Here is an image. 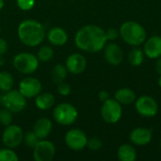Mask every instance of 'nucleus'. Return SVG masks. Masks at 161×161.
<instances>
[{
    "label": "nucleus",
    "mask_w": 161,
    "mask_h": 161,
    "mask_svg": "<svg viewBox=\"0 0 161 161\" xmlns=\"http://www.w3.org/2000/svg\"><path fill=\"white\" fill-rule=\"evenodd\" d=\"M77 48L87 53H97L104 49L108 43L106 31L95 25L82 26L75 36Z\"/></svg>",
    "instance_id": "1"
},
{
    "label": "nucleus",
    "mask_w": 161,
    "mask_h": 161,
    "mask_svg": "<svg viewBox=\"0 0 161 161\" xmlns=\"http://www.w3.org/2000/svg\"><path fill=\"white\" fill-rule=\"evenodd\" d=\"M18 37L26 46L34 47L41 44L45 38V29L43 25L32 19L23 21L18 26Z\"/></svg>",
    "instance_id": "2"
},
{
    "label": "nucleus",
    "mask_w": 161,
    "mask_h": 161,
    "mask_svg": "<svg viewBox=\"0 0 161 161\" xmlns=\"http://www.w3.org/2000/svg\"><path fill=\"white\" fill-rule=\"evenodd\" d=\"M119 33L123 41L131 46H140L147 39L145 28L136 21H126L122 24Z\"/></svg>",
    "instance_id": "3"
},
{
    "label": "nucleus",
    "mask_w": 161,
    "mask_h": 161,
    "mask_svg": "<svg viewBox=\"0 0 161 161\" xmlns=\"http://www.w3.org/2000/svg\"><path fill=\"white\" fill-rule=\"evenodd\" d=\"M53 117L55 121L61 125H71L76 121L78 111L72 104L61 103L54 108Z\"/></svg>",
    "instance_id": "4"
},
{
    "label": "nucleus",
    "mask_w": 161,
    "mask_h": 161,
    "mask_svg": "<svg viewBox=\"0 0 161 161\" xmlns=\"http://www.w3.org/2000/svg\"><path fill=\"white\" fill-rule=\"evenodd\" d=\"M0 105L11 112H20L26 106L25 97L19 92L10 90L0 95Z\"/></svg>",
    "instance_id": "5"
},
{
    "label": "nucleus",
    "mask_w": 161,
    "mask_h": 161,
    "mask_svg": "<svg viewBox=\"0 0 161 161\" xmlns=\"http://www.w3.org/2000/svg\"><path fill=\"white\" fill-rule=\"evenodd\" d=\"M123 116L122 105L114 98H108L103 102L101 107V117L109 125L118 123Z\"/></svg>",
    "instance_id": "6"
},
{
    "label": "nucleus",
    "mask_w": 161,
    "mask_h": 161,
    "mask_svg": "<svg viewBox=\"0 0 161 161\" xmlns=\"http://www.w3.org/2000/svg\"><path fill=\"white\" fill-rule=\"evenodd\" d=\"M13 66L19 73L29 75L38 69L39 59L33 54L26 52L19 53L13 58Z\"/></svg>",
    "instance_id": "7"
},
{
    "label": "nucleus",
    "mask_w": 161,
    "mask_h": 161,
    "mask_svg": "<svg viewBox=\"0 0 161 161\" xmlns=\"http://www.w3.org/2000/svg\"><path fill=\"white\" fill-rule=\"evenodd\" d=\"M135 109L142 117L153 118L158 112V104L152 96L142 95L139 98H136Z\"/></svg>",
    "instance_id": "8"
},
{
    "label": "nucleus",
    "mask_w": 161,
    "mask_h": 161,
    "mask_svg": "<svg viewBox=\"0 0 161 161\" xmlns=\"http://www.w3.org/2000/svg\"><path fill=\"white\" fill-rule=\"evenodd\" d=\"M24 140V133L20 126L9 125L6 127L2 135V141L6 147L14 149L18 147Z\"/></svg>",
    "instance_id": "9"
},
{
    "label": "nucleus",
    "mask_w": 161,
    "mask_h": 161,
    "mask_svg": "<svg viewBox=\"0 0 161 161\" xmlns=\"http://www.w3.org/2000/svg\"><path fill=\"white\" fill-rule=\"evenodd\" d=\"M56 154L55 144L46 140H41L33 149V158L36 161L53 160Z\"/></svg>",
    "instance_id": "10"
},
{
    "label": "nucleus",
    "mask_w": 161,
    "mask_h": 161,
    "mask_svg": "<svg viewBox=\"0 0 161 161\" xmlns=\"http://www.w3.org/2000/svg\"><path fill=\"white\" fill-rule=\"evenodd\" d=\"M65 143L71 150L74 151H81L85 147H87L88 138L86 134L77 128L69 130L65 135Z\"/></svg>",
    "instance_id": "11"
},
{
    "label": "nucleus",
    "mask_w": 161,
    "mask_h": 161,
    "mask_svg": "<svg viewBox=\"0 0 161 161\" xmlns=\"http://www.w3.org/2000/svg\"><path fill=\"white\" fill-rule=\"evenodd\" d=\"M104 57L107 62L110 65L117 66L120 65L124 59V51L122 47L115 43V42H109L107 43L104 47Z\"/></svg>",
    "instance_id": "12"
},
{
    "label": "nucleus",
    "mask_w": 161,
    "mask_h": 161,
    "mask_svg": "<svg viewBox=\"0 0 161 161\" xmlns=\"http://www.w3.org/2000/svg\"><path fill=\"white\" fill-rule=\"evenodd\" d=\"M19 92L25 98H33L42 92V84L37 78L25 77L19 84Z\"/></svg>",
    "instance_id": "13"
},
{
    "label": "nucleus",
    "mask_w": 161,
    "mask_h": 161,
    "mask_svg": "<svg viewBox=\"0 0 161 161\" xmlns=\"http://www.w3.org/2000/svg\"><path fill=\"white\" fill-rule=\"evenodd\" d=\"M65 66L69 73L74 75H79L86 70L87 59L82 54L74 53L67 58Z\"/></svg>",
    "instance_id": "14"
},
{
    "label": "nucleus",
    "mask_w": 161,
    "mask_h": 161,
    "mask_svg": "<svg viewBox=\"0 0 161 161\" xmlns=\"http://www.w3.org/2000/svg\"><path fill=\"white\" fill-rule=\"evenodd\" d=\"M153 132L146 127H136L129 133V141L137 146H144L151 142Z\"/></svg>",
    "instance_id": "15"
},
{
    "label": "nucleus",
    "mask_w": 161,
    "mask_h": 161,
    "mask_svg": "<svg viewBox=\"0 0 161 161\" xmlns=\"http://www.w3.org/2000/svg\"><path fill=\"white\" fill-rule=\"evenodd\" d=\"M144 55L150 59H157L161 56V37L155 35L144 42Z\"/></svg>",
    "instance_id": "16"
},
{
    "label": "nucleus",
    "mask_w": 161,
    "mask_h": 161,
    "mask_svg": "<svg viewBox=\"0 0 161 161\" xmlns=\"http://www.w3.org/2000/svg\"><path fill=\"white\" fill-rule=\"evenodd\" d=\"M47 39L49 42L56 46L64 45L68 41V35L63 28L60 27H53L47 33Z\"/></svg>",
    "instance_id": "17"
},
{
    "label": "nucleus",
    "mask_w": 161,
    "mask_h": 161,
    "mask_svg": "<svg viewBox=\"0 0 161 161\" xmlns=\"http://www.w3.org/2000/svg\"><path fill=\"white\" fill-rule=\"evenodd\" d=\"M52 122L47 118H40L33 126V131L40 140L45 139L52 131Z\"/></svg>",
    "instance_id": "18"
},
{
    "label": "nucleus",
    "mask_w": 161,
    "mask_h": 161,
    "mask_svg": "<svg viewBox=\"0 0 161 161\" xmlns=\"http://www.w3.org/2000/svg\"><path fill=\"white\" fill-rule=\"evenodd\" d=\"M136 93L129 88H121L114 93V99L117 100L122 106H128L136 101Z\"/></svg>",
    "instance_id": "19"
},
{
    "label": "nucleus",
    "mask_w": 161,
    "mask_h": 161,
    "mask_svg": "<svg viewBox=\"0 0 161 161\" xmlns=\"http://www.w3.org/2000/svg\"><path fill=\"white\" fill-rule=\"evenodd\" d=\"M117 157L120 161H135L137 159V151L131 144L125 143L119 146Z\"/></svg>",
    "instance_id": "20"
},
{
    "label": "nucleus",
    "mask_w": 161,
    "mask_h": 161,
    "mask_svg": "<svg viewBox=\"0 0 161 161\" xmlns=\"http://www.w3.org/2000/svg\"><path fill=\"white\" fill-rule=\"evenodd\" d=\"M55 97L51 92H40L35 99V104L41 110H47L53 107Z\"/></svg>",
    "instance_id": "21"
},
{
    "label": "nucleus",
    "mask_w": 161,
    "mask_h": 161,
    "mask_svg": "<svg viewBox=\"0 0 161 161\" xmlns=\"http://www.w3.org/2000/svg\"><path fill=\"white\" fill-rule=\"evenodd\" d=\"M144 52L143 50L138 48V46H136L135 48H133L129 54H128V62L132 65V66H135V67H138V66H141L144 60Z\"/></svg>",
    "instance_id": "22"
},
{
    "label": "nucleus",
    "mask_w": 161,
    "mask_h": 161,
    "mask_svg": "<svg viewBox=\"0 0 161 161\" xmlns=\"http://www.w3.org/2000/svg\"><path fill=\"white\" fill-rule=\"evenodd\" d=\"M67 73H68V70H67L66 66H64L62 64L56 65L52 69V74H51L52 81L56 84L63 82L67 76Z\"/></svg>",
    "instance_id": "23"
},
{
    "label": "nucleus",
    "mask_w": 161,
    "mask_h": 161,
    "mask_svg": "<svg viewBox=\"0 0 161 161\" xmlns=\"http://www.w3.org/2000/svg\"><path fill=\"white\" fill-rule=\"evenodd\" d=\"M14 84L13 76L8 72H0V91L8 92L12 89Z\"/></svg>",
    "instance_id": "24"
},
{
    "label": "nucleus",
    "mask_w": 161,
    "mask_h": 161,
    "mask_svg": "<svg viewBox=\"0 0 161 161\" xmlns=\"http://www.w3.org/2000/svg\"><path fill=\"white\" fill-rule=\"evenodd\" d=\"M54 57V50L52 47L44 45L42 46L37 53V58L41 61H49Z\"/></svg>",
    "instance_id": "25"
},
{
    "label": "nucleus",
    "mask_w": 161,
    "mask_h": 161,
    "mask_svg": "<svg viewBox=\"0 0 161 161\" xmlns=\"http://www.w3.org/2000/svg\"><path fill=\"white\" fill-rule=\"evenodd\" d=\"M19 158L10 148L0 149V161H18Z\"/></svg>",
    "instance_id": "26"
},
{
    "label": "nucleus",
    "mask_w": 161,
    "mask_h": 161,
    "mask_svg": "<svg viewBox=\"0 0 161 161\" xmlns=\"http://www.w3.org/2000/svg\"><path fill=\"white\" fill-rule=\"evenodd\" d=\"M24 141H25V145L28 148L34 149V147L39 142L40 139L37 137V135L34 133V131H27L25 133V135H24Z\"/></svg>",
    "instance_id": "27"
},
{
    "label": "nucleus",
    "mask_w": 161,
    "mask_h": 161,
    "mask_svg": "<svg viewBox=\"0 0 161 161\" xmlns=\"http://www.w3.org/2000/svg\"><path fill=\"white\" fill-rule=\"evenodd\" d=\"M12 112L10 110H8V108H4L2 109H0V124L8 126L9 125H11L12 123Z\"/></svg>",
    "instance_id": "28"
},
{
    "label": "nucleus",
    "mask_w": 161,
    "mask_h": 161,
    "mask_svg": "<svg viewBox=\"0 0 161 161\" xmlns=\"http://www.w3.org/2000/svg\"><path fill=\"white\" fill-rule=\"evenodd\" d=\"M87 147L92 151H98L103 147L102 141L97 137H92L91 139H88L87 142Z\"/></svg>",
    "instance_id": "29"
},
{
    "label": "nucleus",
    "mask_w": 161,
    "mask_h": 161,
    "mask_svg": "<svg viewBox=\"0 0 161 161\" xmlns=\"http://www.w3.org/2000/svg\"><path fill=\"white\" fill-rule=\"evenodd\" d=\"M58 92L62 96H67L71 92V86L66 82H60L58 84Z\"/></svg>",
    "instance_id": "30"
},
{
    "label": "nucleus",
    "mask_w": 161,
    "mask_h": 161,
    "mask_svg": "<svg viewBox=\"0 0 161 161\" xmlns=\"http://www.w3.org/2000/svg\"><path fill=\"white\" fill-rule=\"evenodd\" d=\"M18 7L23 10H30L35 4V0H16Z\"/></svg>",
    "instance_id": "31"
},
{
    "label": "nucleus",
    "mask_w": 161,
    "mask_h": 161,
    "mask_svg": "<svg viewBox=\"0 0 161 161\" xmlns=\"http://www.w3.org/2000/svg\"><path fill=\"white\" fill-rule=\"evenodd\" d=\"M106 35H107V39L108 41H115L118 39L120 33L117 29L115 28H108L107 31H106Z\"/></svg>",
    "instance_id": "32"
},
{
    "label": "nucleus",
    "mask_w": 161,
    "mask_h": 161,
    "mask_svg": "<svg viewBox=\"0 0 161 161\" xmlns=\"http://www.w3.org/2000/svg\"><path fill=\"white\" fill-rule=\"evenodd\" d=\"M98 98H99V100L103 103V102H105L106 100H108V98H110L109 92H108V91H105V90L100 91L99 93H98Z\"/></svg>",
    "instance_id": "33"
},
{
    "label": "nucleus",
    "mask_w": 161,
    "mask_h": 161,
    "mask_svg": "<svg viewBox=\"0 0 161 161\" xmlns=\"http://www.w3.org/2000/svg\"><path fill=\"white\" fill-rule=\"evenodd\" d=\"M7 51H8V43L3 38H0V55H4Z\"/></svg>",
    "instance_id": "34"
},
{
    "label": "nucleus",
    "mask_w": 161,
    "mask_h": 161,
    "mask_svg": "<svg viewBox=\"0 0 161 161\" xmlns=\"http://www.w3.org/2000/svg\"><path fill=\"white\" fill-rule=\"evenodd\" d=\"M155 68H156L157 73H158V75H161V56L159 58H157V62H156Z\"/></svg>",
    "instance_id": "35"
},
{
    "label": "nucleus",
    "mask_w": 161,
    "mask_h": 161,
    "mask_svg": "<svg viewBox=\"0 0 161 161\" xmlns=\"http://www.w3.org/2000/svg\"><path fill=\"white\" fill-rule=\"evenodd\" d=\"M4 63H5V59H4V58L2 57V55H0V67L3 66Z\"/></svg>",
    "instance_id": "36"
},
{
    "label": "nucleus",
    "mask_w": 161,
    "mask_h": 161,
    "mask_svg": "<svg viewBox=\"0 0 161 161\" xmlns=\"http://www.w3.org/2000/svg\"><path fill=\"white\" fill-rule=\"evenodd\" d=\"M4 7V0H0V10L3 8Z\"/></svg>",
    "instance_id": "37"
},
{
    "label": "nucleus",
    "mask_w": 161,
    "mask_h": 161,
    "mask_svg": "<svg viewBox=\"0 0 161 161\" xmlns=\"http://www.w3.org/2000/svg\"><path fill=\"white\" fill-rule=\"evenodd\" d=\"M158 86L161 88V75H159V78H158Z\"/></svg>",
    "instance_id": "38"
},
{
    "label": "nucleus",
    "mask_w": 161,
    "mask_h": 161,
    "mask_svg": "<svg viewBox=\"0 0 161 161\" xmlns=\"http://www.w3.org/2000/svg\"><path fill=\"white\" fill-rule=\"evenodd\" d=\"M0 33H1V27H0Z\"/></svg>",
    "instance_id": "39"
}]
</instances>
